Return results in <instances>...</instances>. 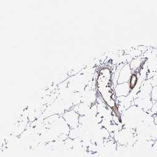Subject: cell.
Segmentation results:
<instances>
[{
	"mask_svg": "<svg viewBox=\"0 0 157 157\" xmlns=\"http://www.w3.org/2000/svg\"><path fill=\"white\" fill-rule=\"evenodd\" d=\"M154 123H155V124H156V125H157V116H156L155 117H154Z\"/></svg>",
	"mask_w": 157,
	"mask_h": 157,
	"instance_id": "obj_1",
	"label": "cell"
}]
</instances>
